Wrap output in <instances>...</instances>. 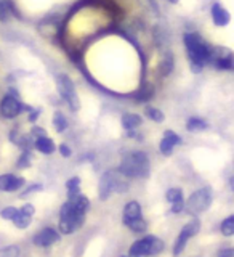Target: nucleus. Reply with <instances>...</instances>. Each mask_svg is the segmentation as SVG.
Segmentation results:
<instances>
[{"mask_svg": "<svg viewBox=\"0 0 234 257\" xmlns=\"http://www.w3.org/2000/svg\"><path fill=\"white\" fill-rule=\"evenodd\" d=\"M26 109V106L12 95H5L2 101H0V114L7 119H15L16 116H20L21 112Z\"/></svg>", "mask_w": 234, "mask_h": 257, "instance_id": "1a4fd4ad", "label": "nucleus"}, {"mask_svg": "<svg viewBox=\"0 0 234 257\" xmlns=\"http://www.w3.org/2000/svg\"><path fill=\"white\" fill-rule=\"evenodd\" d=\"M184 209V201H180V203H175V204H172V212L173 214H178V212H181Z\"/></svg>", "mask_w": 234, "mask_h": 257, "instance_id": "c756f323", "label": "nucleus"}, {"mask_svg": "<svg viewBox=\"0 0 234 257\" xmlns=\"http://www.w3.org/2000/svg\"><path fill=\"white\" fill-rule=\"evenodd\" d=\"M180 143H181V139L173 131H165L164 139L159 145V150H160V153H162L164 156H170L173 153V148L176 147V145H180Z\"/></svg>", "mask_w": 234, "mask_h": 257, "instance_id": "ddd939ff", "label": "nucleus"}, {"mask_svg": "<svg viewBox=\"0 0 234 257\" xmlns=\"http://www.w3.org/2000/svg\"><path fill=\"white\" fill-rule=\"evenodd\" d=\"M39 190H42V185H32V187H29V188H28L26 191L23 193L21 196H28L29 193H32V191H39Z\"/></svg>", "mask_w": 234, "mask_h": 257, "instance_id": "2f4dec72", "label": "nucleus"}, {"mask_svg": "<svg viewBox=\"0 0 234 257\" xmlns=\"http://www.w3.org/2000/svg\"><path fill=\"white\" fill-rule=\"evenodd\" d=\"M90 207V201L82 193L69 198L60 211V231L64 235L77 231L85 222V214Z\"/></svg>", "mask_w": 234, "mask_h": 257, "instance_id": "f257e3e1", "label": "nucleus"}, {"mask_svg": "<svg viewBox=\"0 0 234 257\" xmlns=\"http://www.w3.org/2000/svg\"><path fill=\"white\" fill-rule=\"evenodd\" d=\"M26 183V180L20 175L15 174H2L0 175V191H18L20 188H23V185Z\"/></svg>", "mask_w": 234, "mask_h": 257, "instance_id": "9b49d317", "label": "nucleus"}, {"mask_svg": "<svg viewBox=\"0 0 234 257\" xmlns=\"http://www.w3.org/2000/svg\"><path fill=\"white\" fill-rule=\"evenodd\" d=\"M141 217H143L141 215V207H140L138 203H136V201H130V203L125 204V207H124V223L127 225V227L132 222L141 219Z\"/></svg>", "mask_w": 234, "mask_h": 257, "instance_id": "4468645a", "label": "nucleus"}, {"mask_svg": "<svg viewBox=\"0 0 234 257\" xmlns=\"http://www.w3.org/2000/svg\"><path fill=\"white\" fill-rule=\"evenodd\" d=\"M36 212V207L32 204H24L21 209H18V212H16V215L13 217V223L16 225L18 228H28L31 222H32V215H34Z\"/></svg>", "mask_w": 234, "mask_h": 257, "instance_id": "f8f14e48", "label": "nucleus"}, {"mask_svg": "<svg viewBox=\"0 0 234 257\" xmlns=\"http://www.w3.org/2000/svg\"><path fill=\"white\" fill-rule=\"evenodd\" d=\"M32 135H34L36 137V139H37V137H42V135H47V132L44 131V128H40V127H34V128H32V132H31Z\"/></svg>", "mask_w": 234, "mask_h": 257, "instance_id": "473e14b6", "label": "nucleus"}, {"mask_svg": "<svg viewBox=\"0 0 234 257\" xmlns=\"http://www.w3.org/2000/svg\"><path fill=\"white\" fill-rule=\"evenodd\" d=\"M220 230H221V233L224 236H232L234 235V215L226 217V219L221 222Z\"/></svg>", "mask_w": 234, "mask_h": 257, "instance_id": "4be33fe9", "label": "nucleus"}, {"mask_svg": "<svg viewBox=\"0 0 234 257\" xmlns=\"http://www.w3.org/2000/svg\"><path fill=\"white\" fill-rule=\"evenodd\" d=\"M162 251H164V241L157 236L148 235L138 241H135L128 252H130V257H149Z\"/></svg>", "mask_w": 234, "mask_h": 257, "instance_id": "39448f33", "label": "nucleus"}, {"mask_svg": "<svg viewBox=\"0 0 234 257\" xmlns=\"http://www.w3.org/2000/svg\"><path fill=\"white\" fill-rule=\"evenodd\" d=\"M56 88H58L60 95L64 98V101L69 104L72 111H77L80 108V101H79V95L76 92V85L68 74L56 76Z\"/></svg>", "mask_w": 234, "mask_h": 257, "instance_id": "423d86ee", "label": "nucleus"}, {"mask_svg": "<svg viewBox=\"0 0 234 257\" xmlns=\"http://www.w3.org/2000/svg\"><path fill=\"white\" fill-rule=\"evenodd\" d=\"M0 257H20V247L8 246L5 249H0Z\"/></svg>", "mask_w": 234, "mask_h": 257, "instance_id": "393cba45", "label": "nucleus"}, {"mask_svg": "<svg viewBox=\"0 0 234 257\" xmlns=\"http://www.w3.org/2000/svg\"><path fill=\"white\" fill-rule=\"evenodd\" d=\"M53 125H55V131L61 134L68 128V119L64 117L60 111H56L55 116H53Z\"/></svg>", "mask_w": 234, "mask_h": 257, "instance_id": "aec40b11", "label": "nucleus"}, {"mask_svg": "<svg viewBox=\"0 0 234 257\" xmlns=\"http://www.w3.org/2000/svg\"><path fill=\"white\" fill-rule=\"evenodd\" d=\"M10 12H12V7L7 2H4V0H0V21H7L8 16H10Z\"/></svg>", "mask_w": 234, "mask_h": 257, "instance_id": "bb28decb", "label": "nucleus"}, {"mask_svg": "<svg viewBox=\"0 0 234 257\" xmlns=\"http://www.w3.org/2000/svg\"><path fill=\"white\" fill-rule=\"evenodd\" d=\"M120 257H130V255H120Z\"/></svg>", "mask_w": 234, "mask_h": 257, "instance_id": "f704fd0d", "label": "nucleus"}, {"mask_svg": "<svg viewBox=\"0 0 234 257\" xmlns=\"http://www.w3.org/2000/svg\"><path fill=\"white\" fill-rule=\"evenodd\" d=\"M60 153H61V156H64V158H69L72 155V151H71V148L68 147V145H60Z\"/></svg>", "mask_w": 234, "mask_h": 257, "instance_id": "c85d7f7f", "label": "nucleus"}, {"mask_svg": "<svg viewBox=\"0 0 234 257\" xmlns=\"http://www.w3.org/2000/svg\"><path fill=\"white\" fill-rule=\"evenodd\" d=\"M184 45H186V52L189 56L191 69L192 72H200L205 63L212 60V48L207 45L200 36L194 34V32H188L184 34Z\"/></svg>", "mask_w": 234, "mask_h": 257, "instance_id": "f03ea898", "label": "nucleus"}, {"mask_svg": "<svg viewBox=\"0 0 234 257\" xmlns=\"http://www.w3.org/2000/svg\"><path fill=\"white\" fill-rule=\"evenodd\" d=\"M34 147L42 153V155H52V153L55 151V143L52 139H48L47 135L37 137L36 142H34Z\"/></svg>", "mask_w": 234, "mask_h": 257, "instance_id": "dca6fc26", "label": "nucleus"}, {"mask_svg": "<svg viewBox=\"0 0 234 257\" xmlns=\"http://www.w3.org/2000/svg\"><path fill=\"white\" fill-rule=\"evenodd\" d=\"M173 69V55L172 52H167L162 58V63H160V72L162 76H168Z\"/></svg>", "mask_w": 234, "mask_h": 257, "instance_id": "6ab92c4d", "label": "nucleus"}, {"mask_svg": "<svg viewBox=\"0 0 234 257\" xmlns=\"http://www.w3.org/2000/svg\"><path fill=\"white\" fill-rule=\"evenodd\" d=\"M141 124H143V119L138 114H135V112H127V114L122 116V125L125 131H135V128H138Z\"/></svg>", "mask_w": 234, "mask_h": 257, "instance_id": "f3484780", "label": "nucleus"}, {"mask_svg": "<svg viewBox=\"0 0 234 257\" xmlns=\"http://www.w3.org/2000/svg\"><path fill=\"white\" fill-rule=\"evenodd\" d=\"M216 257H234V251L232 247H228V249H221V251L218 252V255Z\"/></svg>", "mask_w": 234, "mask_h": 257, "instance_id": "7c9ffc66", "label": "nucleus"}, {"mask_svg": "<svg viewBox=\"0 0 234 257\" xmlns=\"http://www.w3.org/2000/svg\"><path fill=\"white\" fill-rule=\"evenodd\" d=\"M165 196H167L168 203L175 204V203H180V201H183V191L180 188H170L167 191Z\"/></svg>", "mask_w": 234, "mask_h": 257, "instance_id": "5701e85b", "label": "nucleus"}, {"mask_svg": "<svg viewBox=\"0 0 234 257\" xmlns=\"http://www.w3.org/2000/svg\"><path fill=\"white\" fill-rule=\"evenodd\" d=\"M31 164V155H29V151L28 150H24L23 153V156L20 158V163H18V167L24 169V167H29Z\"/></svg>", "mask_w": 234, "mask_h": 257, "instance_id": "cd10ccee", "label": "nucleus"}, {"mask_svg": "<svg viewBox=\"0 0 234 257\" xmlns=\"http://www.w3.org/2000/svg\"><path fill=\"white\" fill-rule=\"evenodd\" d=\"M168 2H172V4H176V2H178V0H168Z\"/></svg>", "mask_w": 234, "mask_h": 257, "instance_id": "72a5a7b5", "label": "nucleus"}, {"mask_svg": "<svg viewBox=\"0 0 234 257\" xmlns=\"http://www.w3.org/2000/svg\"><path fill=\"white\" fill-rule=\"evenodd\" d=\"M186 128L189 132H200V131H205L207 128V122L200 117H191L186 122Z\"/></svg>", "mask_w": 234, "mask_h": 257, "instance_id": "a211bd4d", "label": "nucleus"}, {"mask_svg": "<svg viewBox=\"0 0 234 257\" xmlns=\"http://www.w3.org/2000/svg\"><path fill=\"white\" fill-rule=\"evenodd\" d=\"M146 116H148L151 120H154V122H162V120L165 119L162 111L157 109V108H151V106L146 108Z\"/></svg>", "mask_w": 234, "mask_h": 257, "instance_id": "b1692460", "label": "nucleus"}, {"mask_svg": "<svg viewBox=\"0 0 234 257\" xmlns=\"http://www.w3.org/2000/svg\"><path fill=\"white\" fill-rule=\"evenodd\" d=\"M212 204V190L208 187H204L197 191H194L186 201V212L191 215H197L200 212H204L208 209V206Z\"/></svg>", "mask_w": 234, "mask_h": 257, "instance_id": "0eeeda50", "label": "nucleus"}, {"mask_svg": "<svg viewBox=\"0 0 234 257\" xmlns=\"http://www.w3.org/2000/svg\"><path fill=\"white\" fill-rule=\"evenodd\" d=\"M66 188H68V196L69 198L79 195V193H80V179H79V177H72L71 180H68Z\"/></svg>", "mask_w": 234, "mask_h": 257, "instance_id": "412c9836", "label": "nucleus"}, {"mask_svg": "<svg viewBox=\"0 0 234 257\" xmlns=\"http://www.w3.org/2000/svg\"><path fill=\"white\" fill-rule=\"evenodd\" d=\"M16 212H18V209L13 207V206H8V207H5V209L0 211V217L5 219V220H13V217L16 215Z\"/></svg>", "mask_w": 234, "mask_h": 257, "instance_id": "a878e982", "label": "nucleus"}, {"mask_svg": "<svg viewBox=\"0 0 234 257\" xmlns=\"http://www.w3.org/2000/svg\"><path fill=\"white\" fill-rule=\"evenodd\" d=\"M212 20L216 26H226L231 21V15L228 13V10L220 4H215L212 7Z\"/></svg>", "mask_w": 234, "mask_h": 257, "instance_id": "2eb2a0df", "label": "nucleus"}, {"mask_svg": "<svg viewBox=\"0 0 234 257\" xmlns=\"http://www.w3.org/2000/svg\"><path fill=\"white\" fill-rule=\"evenodd\" d=\"M117 171L124 174L127 179H146L151 172V163L146 153L133 151L122 159Z\"/></svg>", "mask_w": 234, "mask_h": 257, "instance_id": "7ed1b4c3", "label": "nucleus"}, {"mask_svg": "<svg viewBox=\"0 0 234 257\" xmlns=\"http://www.w3.org/2000/svg\"><path fill=\"white\" fill-rule=\"evenodd\" d=\"M125 191H128V179L124 174H120L119 171H108L101 175L100 187H98L101 201L108 199L112 193H125Z\"/></svg>", "mask_w": 234, "mask_h": 257, "instance_id": "20e7f679", "label": "nucleus"}, {"mask_svg": "<svg viewBox=\"0 0 234 257\" xmlns=\"http://www.w3.org/2000/svg\"><path fill=\"white\" fill-rule=\"evenodd\" d=\"M199 230H200V220L199 219H192L191 222H188L186 225H184V227L181 228V231H180L178 238H176V241H175L173 255H180L184 251V247H186L188 241L192 236H196L199 233Z\"/></svg>", "mask_w": 234, "mask_h": 257, "instance_id": "6e6552de", "label": "nucleus"}, {"mask_svg": "<svg viewBox=\"0 0 234 257\" xmlns=\"http://www.w3.org/2000/svg\"><path fill=\"white\" fill-rule=\"evenodd\" d=\"M61 239V235L58 231H56L55 228H44V230H40L37 235L34 236V244L39 246V247H48V246H52L55 243H58V241Z\"/></svg>", "mask_w": 234, "mask_h": 257, "instance_id": "9d476101", "label": "nucleus"}]
</instances>
